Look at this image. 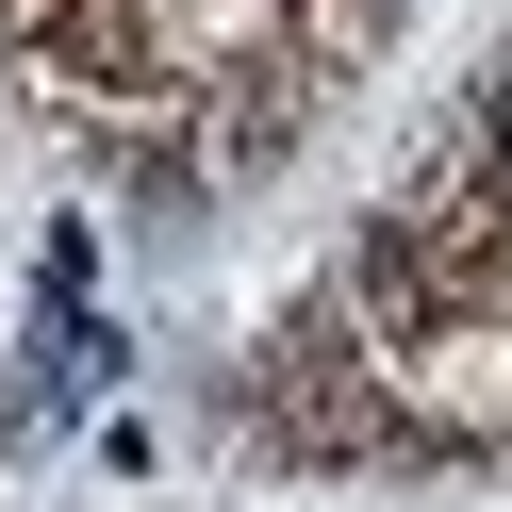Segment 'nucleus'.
Segmentation results:
<instances>
[{"instance_id": "2", "label": "nucleus", "mask_w": 512, "mask_h": 512, "mask_svg": "<svg viewBox=\"0 0 512 512\" xmlns=\"http://www.w3.org/2000/svg\"><path fill=\"white\" fill-rule=\"evenodd\" d=\"M331 314L364 347H446V331H479V314H512V248H463V232H430V215H364Z\"/></svg>"}, {"instance_id": "1", "label": "nucleus", "mask_w": 512, "mask_h": 512, "mask_svg": "<svg viewBox=\"0 0 512 512\" xmlns=\"http://www.w3.org/2000/svg\"><path fill=\"white\" fill-rule=\"evenodd\" d=\"M248 430H265L281 463H496V446H479L463 413H397L380 347L347 331L331 298L265 331V364H248Z\"/></svg>"}, {"instance_id": "3", "label": "nucleus", "mask_w": 512, "mask_h": 512, "mask_svg": "<svg viewBox=\"0 0 512 512\" xmlns=\"http://www.w3.org/2000/svg\"><path fill=\"white\" fill-rule=\"evenodd\" d=\"M446 133H463V166H479V182H496V215H512V67H496V83H479V100H463V116H446Z\"/></svg>"}]
</instances>
